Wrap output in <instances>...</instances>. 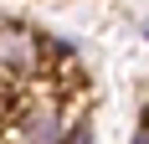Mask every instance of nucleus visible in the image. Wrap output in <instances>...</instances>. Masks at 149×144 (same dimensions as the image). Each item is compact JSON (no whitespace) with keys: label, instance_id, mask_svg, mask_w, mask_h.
Instances as JSON below:
<instances>
[{"label":"nucleus","instance_id":"nucleus-1","mask_svg":"<svg viewBox=\"0 0 149 144\" xmlns=\"http://www.w3.org/2000/svg\"><path fill=\"white\" fill-rule=\"evenodd\" d=\"M62 134H67V124H62L57 93H46V98H21L15 113L5 118V139H15V144H62Z\"/></svg>","mask_w":149,"mask_h":144},{"label":"nucleus","instance_id":"nucleus-3","mask_svg":"<svg viewBox=\"0 0 149 144\" xmlns=\"http://www.w3.org/2000/svg\"><path fill=\"white\" fill-rule=\"evenodd\" d=\"M62 144H98V134H93V124H77V129L62 134Z\"/></svg>","mask_w":149,"mask_h":144},{"label":"nucleus","instance_id":"nucleus-5","mask_svg":"<svg viewBox=\"0 0 149 144\" xmlns=\"http://www.w3.org/2000/svg\"><path fill=\"white\" fill-rule=\"evenodd\" d=\"M144 36H149V31H144Z\"/></svg>","mask_w":149,"mask_h":144},{"label":"nucleus","instance_id":"nucleus-2","mask_svg":"<svg viewBox=\"0 0 149 144\" xmlns=\"http://www.w3.org/2000/svg\"><path fill=\"white\" fill-rule=\"evenodd\" d=\"M41 57H46V41L31 26L0 21V77L5 82H31L41 72Z\"/></svg>","mask_w":149,"mask_h":144},{"label":"nucleus","instance_id":"nucleus-4","mask_svg":"<svg viewBox=\"0 0 149 144\" xmlns=\"http://www.w3.org/2000/svg\"><path fill=\"white\" fill-rule=\"evenodd\" d=\"M134 144H149V118H144V124L134 129Z\"/></svg>","mask_w":149,"mask_h":144}]
</instances>
